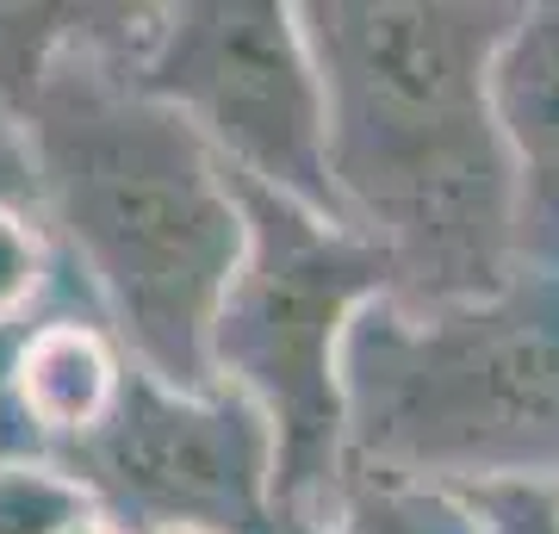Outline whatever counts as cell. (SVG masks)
<instances>
[{"mask_svg": "<svg viewBox=\"0 0 559 534\" xmlns=\"http://www.w3.org/2000/svg\"><path fill=\"white\" fill-rule=\"evenodd\" d=\"M124 379L131 355L62 268V293L13 336H0V460H57L87 441L112 416Z\"/></svg>", "mask_w": 559, "mask_h": 534, "instance_id": "7", "label": "cell"}, {"mask_svg": "<svg viewBox=\"0 0 559 534\" xmlns=\"http://www.w3.org/2000/svg\"><path fill=\"white\" fill-rule=\"evenodd\" d=\"M138 75L200 131L230 180L336 218L323 75L293 0L150 7Z\"/></svg>", "mask_w": 559, "mask_h": 534, "instance_id": "5", "label": "cell"}, {"mask_svg": "<svg viewBox=\"0 0 559 534\" xmlns=\"http://www.w3.org/2000/svg\"><path fill=\"white\" fill-rule=\"evenodd\" d=\"M318 534H485L479 510L436 485H404V478L348 473L336 510Z\"/></svg>", "mask_w": 559, "mask_h": 534, "instance_id": "9", "label": "cell"}, {"mask_svg": "<svg viewBox=\"0 0 559 534\" xmlns=\"http://www.w3.org/2000/svg\"><path fill=\"white\" fill-rule=\"evenodd\" d=\"M112 534H299L280 510L274 436L224 385H168L131 360L100 429L62 448Z\"/></svg>", "mask_w": 559, "mask_h": 534, "instance_id": "6", "label": "cell"}, {"mask_svg": "<svg viewBox=\"0 0 559 534\" xmlns=\"http://www.w3.org/2000/svg\"><path fill=\"white\" fill-rule=\"evenodd\" d=\"M57 293H62V261L44 218L25 212V205H0V336L32 323Z\"/></svg>", "mask_w": 559, "mask_h": 534, "instance_id": "10", "label": "cell"}, {"mask_svg": "<svg viewBox=\"0 0 559 534\" xmlns=\"http://www.w3.org/2000/svg\"><path fill=\"white\" fill-rule=\"evenodd\" d=\"M143 20L150 7H69L20 112L62 268L143 373L200 392L249 218L230 168L138 75Z\"/></svg>", "mask_w": 559, "mask_h": 534, "instance_id": "1", "label": "cell"}, {"mask_svg": "<svg viewBox=\"0 0 559 534\" xmlns=\"http://www.w3.org/2000/svg\"><path fill=\"white\" fill-rule=\"evenodd\" d=\"M485 534H559V485H510V491L466 497Z\"/></svg>", "mask_w": 559, "mask_h": 534, "instance_id": "12", "label": "cell"}, {"mask_svg": "<svg viewBox=\"0 0 559 534\" xmlns=\"http://www.w3.org/2000/svg\"><path fill=\"white\" fill-rule=\"evenodd\" d=\"M249 242L212 317V385L237 392L274 436L280 510L318 534L348 485L342 416V342L373 298L392 293V268L342 218L242 187Z\"/></svg>", "mask_w": 559, "mask_h": 534, "instance_id": "4", "label": "cell"}, {"mask_svg": "<svg viewBox=\"0 0 559 534\" xmlns=\"http://www.w3.org/2000/svg\"><path fill=\"white\" fill-rule=\"evenodd\" d=\"M81 534H112V529H106V522H87V529H81Z\"/></svg>", "mask_w": 559, "mask_h": 534, "instance_id": "14", "label": "cell"}, {"mask_svg": "<svg viewBox=\"0 0 559 534\" xmlns=\"http://www.w3.org/2000/svg\"><path fill=\"white\" fill-rule=\"evenodd\" d=\"M516 0H299L323 75L336 218L392 268L399 305L522 280L516 175L491 119V57Z\"/></svg>", "mask_w": 559, "mask_h": 534, "instance_id": "2", "label": "cell"}, {"mask_svg": "<svg viewBox=\"0 0 559 534\" xmlns=\"http://www.w3.org/2000/svg\"><path fill=\"white\" fill-rule=\"evenodd\" d=\"M0 205L38 212V162H32V131L25 112L0 94Z\"/></svg>", "mask_w": 559, "mask_h": 534, "instance_id": "13", "label": "cell"}, {"mask_svg": "<svg viewBox=\"0 0 559 534\" xmlns=\"http://www.w3.org/2000/svg\"><path fill=\"white\" fill-rule=\"evenodd\" d=\"M491 119L516 175L522 274L559 280V0L522 7L498 44Z\"/></svg>", "mask_w": 559, "mask_h": 534, "instance_id": "8", "label": "cell"}, {"mask_svg": "<svg viewBox=\"0 0 559 534\" xmlns=\"http://www.w3.org/2000/svg\"><path fill=\"white\" fill-rule=\"evenodd\" d=\"M100 522L57 460H0V534H81Z\"/></svg>", "mask_w": 559, "mask_h": 534, "instance_id": "11", "label": "cell"}, {"mask_svg": "<svg viewBox=\"0 0 559 534\" xmlns=\"http://www.w3.org/2000/svg\"><path fill=\"white\" fill-rule=\"evenodd\" d=\"M342 416L348 473L454 497L559 485V280L460 305L373 298L342 342Z\"/></svg>", "mask_w": 559, "mask_h": 534, "instance_id": "3", "label": "cell"}]
</instances>
